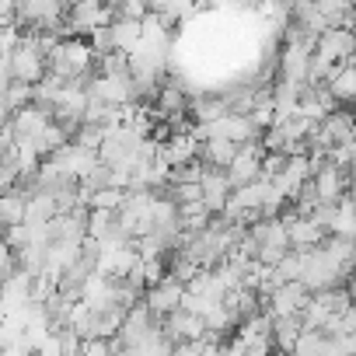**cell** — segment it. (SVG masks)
<instances>
[{"mask_svg": "<svg viewBox=\"0 0 356 356\" xmlns=\"http://www.w3.org/2000/svg\"><path fill=\"white\" fill-rule=\"evenodd\" d=\"M203 203H207V210L213 213V217H220L224 213V207H227V200H231V182H227V175L224 171H217V168H207V175H203Z\"/></svg>", "mask_w": 356, "mask_h": 356, "instance_id": "obj_9", "label": "cell"}, {"mask_svg": "<svg viewBox=\"0 0 356 356\" xmlns=\"http://www.w3.org/2000/svg\"><path fill=\"white\" fill-rule=\"evenodd\" d=\"M332 238H346V241H356V203L346 196L339 207H335V220L328 227Z\"/></svg>", "mask_w": 356, "mask_h": 356, "instance_id": "obj_16", "label": "cell"}, {"mask_svg": "<svg viewBox=\"0 0 356 356\" xmlns=\"http://www.w3.org/2000/svg\"><path fill=\"white\" fill-rule=\"evenodd\" d=\"M307 300H311V293L304 290V283H283L266 297V304H269L266 311H269V318H293L307 307Z\"/></svg>", "mask_w": 356, "mask_h": 356, "instance_id": "obj_7", "label": "cell"}, {"mask_svg": "<svg viewBox=\"0 0 356 356\" xmlns=\"http://www.w3.org/2000/svg\"><path fill=\"white\" fill-rule=\"evenodd\" d=\"M53 217H60L53 196H49V193H29V203H25V227H46Z\"/></svg>", "mask_w": 356, "mask_h": 356, "instance_id": "obj_12", "label": "cell"}, {"mask_svg": "<svg viewBox=\"0 0 356 356\" xmlns=\"http://www.w3.org/2000/svg\"><path fill=\"white\" fill-rule=\"evenodd\" d=\"M88 95L105 102L108 108H119V105H133L136 91H133V77H105V74H95V81L88 84Z\"/></svg>", "mask_w": 356, "mask_h": 356, "instance_id": "obj_6", "label": "cell"}, {"mask_svg": "<svg viewBox=\"0 0 356 356\" xmlns=\"http://www.w3.org/2000/svg\"><path fill=\"white\" fill-rule=\"evenodd\" d=\"M161 332H164V339L171 346H178V342H200L207 335V318L189 314V311H175V314L164 318Z\"/></svg>", "mask_w": 356, "mask_h": 356, "instance_id": "obj_8", "label": "cell"}, {"mask_svg": "<svg viewBox=\"0 0 356 356\" xmlns=\"http://www.w3.org/2000/svg\"><path fill=\"white\" fill-rule=\"evenodd\" d=\"M262 157H266V150H262V140H255V143H245V147L238 150L234 164L224 171V175H227V182H231V189H245V186H255V182H262Z\"/></svg>", "mask_w": 356, "mask_h": 356, "instance_id": "obj_3", "label": "cell"}, {"mask_svg": "<svg viewBox=\"0 0 356 356\" xmlns=\"http://www.w3.org/2000/svg\"><path fill=\"white\" fill-rule=\"evenodd\" d=\"M311 186H314L318 207H339L346 200V193H349V171H342V168L325 161L321 168H314Z\"/></svg>", "mask_w": 356, "mask_h": 356, "instance_id": "obj_2", "label": "cell"}, {"mask_svg": "<svg viewBox=\"0 0 356 356\" xmlns=\"http://www.w3.org/2000/svg\"><path fill=\"white\" fill-rule=\"evenodd\" d=\"M18 269H22V266H18V252H11L8 245H0V283L11 280Z\"/></svg>", "mask_w": 356, "mask_h": 356, "instance_id": "obj_21", "label": "cell"}, {"mask_svg": "<svg viewBox=\"0 0 356 356\" xmlns=\"http://www.w3.org/2000/svg\"><path fill=\"white\" fill-rule=\"evenodd\" d=\"M290 356H328V335H325L321 328H318V332H307V328H304Z\"/></svg>", "mask_w": 356, "mask_h": 356, "instance_id": "obj_18", "label": "cell"}, {"mask_svg": "<svg viewBox=\"0 0 356 356\" xmlns=\"http://www.w3.org/2000/svg\"><path fill=\"white\" fill-rule=\"evenodd\" d=\"M108 32H112V49H115V53H133V49L140 46V39H143V22H126V18H119V22L108 25Z\"/></svg>", "mask_w": 356, "mask_h": 356, "instance_id": "obj_13", "label": "cell"}, {"mask_svg": "<svg viewBox=\"0 0 356 356\" xmlns=\"http://www.w3.org/2000/svg\"><path fill=\"white\" fill-rule=\"evenodd\" d=\"M325 88H328V95L335 98V105H353L356 102V63H342V67H335L332 70V77L325 81Z\"/></svg>", "mask_w": 356, "mask_h": 356, "instance_id": "obj_11", "label": "cell"}, {"mask_svg": "<svg viewBox=\"0 0 356 356\" xmlns=\"http://www.w3.org/2000/svg\"><path fill=\"white\" fill-rule=\"evenodd\" d=\"M314 53L325 56L332 67L356 63V32H353V29H328V32L318 39Z\"/></svg>", "mask_w": 356, "mask_h": 356, "instance_id": "obj_4", "label": "cell"}, {"mask_svg": "<svg viewBox=\"0 0 356 356\" xmlns=\"http://www.w3.org/2000/svg\"><path fill=\"white\" fill-rule=\"evenodd\" d=\"M171 356H203V339L200 342H178V346H171Z\"/></svg>", "mask_w": 356, "mask_h": 356, "instance_id": "obj_22", "label": "cell"}, {"mask_svg": "<svg viewBox=\"0 0 356 356\" xmlns=\"http://www.w3.org/2000/svg\"><path fill=\"white\" fill-rule=\"evenodd\" d=\"M25 203H29V193L25 189H11V193H4L0 196V224L4 227H18V224H25Z\"/></svg>", "mask_w": 356, "mask_h": 356, "instance_id": "obj_15", "label": "cell"}, {"mask_svg": "<svg viewBox=\"0 0 356 356\" xmlns=\"http://www.w3.org/2000/svg\"><path fill=\"white\" fill-rule=\"evenodd\" d=\"M182 297H186V286L178 280H171V276H164L157 286H150L143 293V304L154 318H168V314H175L178 307H182Z\"/></svg>", "mask_w": 356, "mask_h": 356, "instance_id": "obj_5", "label": "cell"}, {"mask_svg": "<svg viewBox=\"0 0 356 356\" xmlns=\"http://www.w3.org/2000/svg\"><path fill=\"white\" fill-rule=\"evenodd\" d=\"M269 356H286V353H269Z\"/></svg>", "mask_w": 356, "mask_h": 356, "instance_id": "obj_24", "label": "cell"}, {"mask_svg": "<svg viewBox=\"0 0 356 356\" xmlns=\"http://www.w3.org/2000/svg\"><path fill=\"white\" fill-rule=\"evenodd\" d=\"M84 356H112V349H108L105 339H88L84 342Z\"/></svg>", "mask_w": 356, "mask_h": 356, "instance_id": "obj_23", "label": "cell"}, {"mask_svg": "<svg viewBox=\"0 0 356 356\" xmlns=\"http://www.w3.org/2000/svg\"><path fill=\"white\" fill-rule=\"evenodd\" d=\"M193 115H196L200 126H210V122L231 115V105H227V98H200V102L193 105Z\"/></svg>", "mask_w": 356, "mask_h": 356, "instance_id": "obj_17", "label": "cell"}, {"mask_svg": "<svg viewBox=\"0 0 356 356\" xmlns=\"http://www.w3.org/2000/svg\"><path fill=\"white\" fill-rule=\"evenodd\" d=\"M286 168V154H266L262 157V182H276Z\"/></svg>", "mask_w": 356, "mask_h": 356, "instance_id": "obj_20", "label": "cell"}, {"mask_svg": "<svg viewBox=\"0 0 356 356\" xmlns=\"http://www.w3.org/2000/svg\"><path fill=\"white\" fill-rule=\"evenodd\" d=\"M122 203H126V193L122 189H98V193L88 196V207L91 210H105V213H119Z\"/></svg>", "mask_w": 356, "mask_h": 356, "instance_id": "obj_19", "label": "cell"}, {"mask_svg": "<svg viewBox=\"0 0 356 356\" xmlns=\"http://www.w3.org/2000/svg\"><path fill=\"white\" fill-rule=\"evenodd\" d=\"M300 332H304V325H300V314H293V318H273V342H276V353H293V346H297V339H300Z\"/></svg>", "mask_w": 356, "mask_h": 356, "instance_id": "obj_14", "label": "cell"}, {"mask_svg": "<svg viewBox=\"0 0 356 356\" xmlns=\"http://www.w3.org/2000/svg\"><path fill=\"white\" fill-rule=\"evenodd\" d=\"M46 56L39 53V46H35V39L25 32L22 35V42H18V49L11 53V77H15V84H25V88H39L42 84V77H46Z\"/></svg>", "mask_w": 356, "mask_h": 356, "instance_id": "obj_1", "label": "cell"}, {"mask_svg": "<svg viewBox=\"0 0 356 356\" xmlns=\"http://www.w3.org/2000/svg\"><path fill=\"white\" fill-rule=\"evenodd\" d=\"M161 154L168 157V164H171V171H175V168H186V164L200 161V143L193 140V133H175V136L161 147Z\"/></svg>", "mask_w": 356, "mask_h": 356, "instance_id": "obj_10", "label": "cell"}]
</instances>
